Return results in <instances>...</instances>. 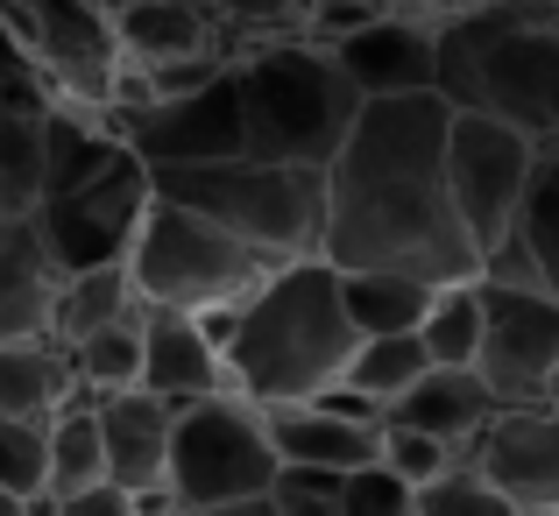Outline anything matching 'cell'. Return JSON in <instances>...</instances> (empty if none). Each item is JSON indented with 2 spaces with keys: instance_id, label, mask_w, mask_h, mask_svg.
<instances>
[{
  "instance_id": "obj_8",
  "label": "cell",
  "mask_w": 559,
  "mask_h": 516,
  "mask_svg": "<svg viewBox=\"0 0 559 516\" xmlns=\"http://www.w3.org/2000/svg\"><path fill=\"white\" fill-rule=\"evenodd\" d=\"M0 22L36 64L50 107H79V113L114 107L128 57L107 0H0Z\"/></svg>"
},
{
  "instance_id": "obj_29",
  "label": "cell",
  "mask_w": 559,
  "mask_h": 516,
  "mask_svg": "<svg viewBox=\"0 0 559 516\" xmlns=\"http://www.w3.org/2000/svg\"><path fill=\"white\" fill-rule=\"evenodd\" d=\"M0 489H14L28 516H43L50 489V418H0Z\"/></svg>"
},
{
  "instance_id": "obj_32",
  "label": "cell",
  "mask_w": 559,
  "mask_h": 516,
  "mask_svg": "<svg viewBox=\"0 0 559 516\" xmlns=\"http://www.w3.org/2000/svg\"><path fill=\"white\" fill-rule=\"evenodd\" d=\"M205 8L219 14V28L241 50V43H262V36H305L312 0H205Z\"/></svg>"
},
{
  "instance_id": "obj_27",
  "label": "cell",
  "mask_w": 559,
  "mask_h": 516,
  "mask_svg": "<svg viewBox=\"0 0 559 516\" xmlns=\"http://www.w3.org/2000/svg\"><path fill=\"white\" fill-rule=\"evenodd\" d=\"M71 368H79V382L93 396L135 389L142 382V298H135V312H121L107 326H93L85 340H71Z\"/></svg>"
},
{
  "instance_id": "obj_21",
  "label": "cell",
  "mask_w": 559,
  "mask_h": 516,
  "mask_svg": "<svg viewBox=\"0 0 559 516\" xmlns=\"http://www.w3.org/2000/svg\"><path fill=\"white\" fill-rule=\"evenodd\" d=\"M93 481H107V439H99V396L79 382L50 410V489H43V516H57Z\"/></svg>"
},
{
  "instance_id": "obj_20",
  "label": "cell",
  "mask_w": 559,
  "mask_h": 516,
  "mask_svg": "<svg viewBox=\"0 0 559 516\" xmlns=\"http://www.w3.org/2000/svg\"><path fill=\"white\" fill-rule=\"evenodd\" d=\"M270 446L276 460H319V467H361L382 453V424L347 418V410H326L319 396L305 404H270Z\"/></svg>"
},
{
  "instance_id": "obj_2",
  "label": "cell",
  "mask_w": 559,
  "mask_h": 516,
  "mask_svg": "<svg viewBox=\"0 0 559 516\" xmlns=\"http://www.w3.org/2000/svg\"><path fill=\"white\" fill-rule=\"evenodd\" d=\"M355 319L341 304V269L326 255L276 262L255 290L241 298L227 333V382L248 404H305L326 382H341L355 353Z\"/></svg>"
},
{
  "instance_id": "obj_10",
  "label": "cell",
  "mask_w": 559,
  "mask_h": 516,
  "mask_svg": "<svg viewBox=\"0 0 559 516\" xmlns=\"http://www.w3.org/2000/svg\"><path fill=\"white\" fill-rule=\"evenodd\" d=\"M552 368H559V290L489 284V276H481V347H475V375L489 382L496 410L552 404Z\"/></svg>"
},
{
  "instance_id": "obj_16",
  "label": "cell",
  "mask_w": 559,
  "mask_h": 516,
  "mask_svg": "<svg viewBox=\"0 0 559 516\" xmlns=\"http://www.w3.org/2000/svg\"><path fill=\"white\" fill-rule=\"evenodd\" d=\"M481 276L489 284L559 290V142L532 149V170H524V191H518V219H510L503 248L481 255Z\"/></svg>"
},
{
  "instance_id": "obj_35",
  "label": "cell",
  "mask_w": 559,
  "mask_h": 516,
  "mask_svg": "<svg viewBox=\"0 0 559 516\" xmlns=\"http://www.w3.org/2000/svg\"><path fill=\"white\" fill-rule=\"evenodd\" d=\"M0 99H36V107H50V93H43L36 64L22 57V43L8 36V22H0Z\"/></svg>"
},
{
  "instance_id": "obj_14",
  "label": "cell",
  "mask_w": 559,
  "mask_h": 516,
  "mask_svg": "<svg viewBox=\"0 0 559 516\" xmlns=\"http://www.w3.org/2000/svg\"><path fill=\"white\" fill-rule=\"evenodd\" d=\"M439 14V8H432ZM432 14L425 8H382L361 28L333 36L326 50L347 64V79L361 85V99L376 93H425L439 85V36H432Z\"/></svg>"
},
{
  "instance_id": "obj_15",
  "label": "cell",
  "mask_w": 559,
  "mask_h": 516,
  "mask_svg": "<svg viewBox=\"0 0 559 516\" xmlns=\"http://www.w3.org/2000/svg\"><path fill=\"white\" fill-rule=\"evenodd\" d=\"M170 410L156 389H114L99 396V439H107V475L135 495V516L178 509L170 503Z\"/></svg>"
},
{
  "instance_id": "obj_12",
  "label": "cell",
  "mask_w": 559,
  "mask_h": 516,
  "mask_svg": "<svg viewBox=\"0 0 559 516\" xmlns=\"http://www.w3.org/2000/svg\"><path fill=\"white\" fill-rule=\"evenodd\" d=\"M107 121L142 164H213V156H241V93H234V64L219 79L191 85V93H156V99H114Z\"/></svg>"
},
{
  "instance_id": "obj_34",
  "label": "cell",
  "mask_w": 559,
  "mask_h": 516,
  "mask_svg": "<svg viewBox=\"0 0 559 516\" xmlns=\"http://www.w3.org/2000/svg\"><path fill=\"white\" fill-rule=\"evenodd\" d=\"M382 460H390L396 475L411 481V489H425V481H432L439 467H453V460H461V453H453L447 439L418 432V424H396V418H382Z\"/></svg>"
},
{
  "instance_id": "obj_24",
  "label": "cell",
  "mask_w": 559,
  "mask_h": 516,
  "mask_svg": "<svg viewBox=\"0 0 559 516\" xmlns=\"http://www.w3.org/2000/svg\"><path fill=\"white\" fill-rule=\"evenodd\" d=\"M425 368H432V347L418 340V326H404V333H361L355 353H347V368H341V382L390 410L396 396L425 375Z\"/></svg>"
},
{
  "instance_id": "obj_31",
  "label": "cell",
  "mask_w": 559,
  "mask_h": 516,
  "mask_svg": "<svg viewBox=\"0 0 559 516\" xmlns=\"http://www.w3.org/2000/svg\"><path fill=\"white\" fill-rule=\"evenodd\" d=\"M341 481L347 467H319V460H276L270 503L276 516H341Z\"/></svg>"
},
{
  "instance_id": "obj_23",
  "label": "cell",
  "mask_w": 559,
  "mask_h": 516,
  "mask_svg": "<svg viewBox=\"0 0 559 516\" xmlns=\"http://www.w3.org/2000/svg\"><path fill=\"white\" fill-rule=\"evenodd\" d=\"M439 284L425 276H404V269H341V304L355 319V333H404L425 319Z\"/></svg>"
},
{
  "instance_id": "obj_18",
  "label": "cell",
  "mask_w": 559,
  "mask_h": 516,
  "mask_svg": "<svg viewBox=\"0 0 559 516\" xmlns=\"http://www.w3.org/2000/svg\"><path fill=\"white\" fill-rule=\"evenodd\" d=\"M57 290L64 269L50 262L36 219H0V340H57Z\"/></svg>"
},
{
  "instance_id": "obj_4",
  "label": "cell",
  "mask_w": 559,
  "mask_h": 516,
  "mask_svg": "<svg viewBox=\"0 0 559 516\" xmlns=\"http://www.w3.org/2000/svg\"><path fill=\"white\" fill-rule=\"evenodd\" d=\"M234 93H241L248 156L326 170L361 113V85L319 36H262L234 50Z\"/></svg>"
},
{
  "instance_id": "obj_30",
  "label": "cell",
  "mask_w": 559,
  "mask_h": 516,
  "mask_svg": "<svg viewBox=\"0 0 559 516\" xmlns=\"http://www.w3.org/2000/svg\"><path fill=\"white\" fill-rule=\"evenodd\" d=\"M411 516H518V509H510L503 489H496V481L461 453L453 467H439V475L411 495Z\"/></svg>"
},
{
  "instance_id": "obj_22",
  "label": "cell",
  "mask_w": 559,
  "mask_h": 516,
  "mask_svg": "<svg viewBox=\"0 0 559 516\" xmlns=\"http://www.w3.org/2000/svg\"><path fill=\"white\" fill-rule=\"evenodd\" d=\"M79 389L64 340H0V418H50Z\"/></svg>"
},
{
  "instance_id": "obj_36",
  "label": "cell",
  "mask_w": 559,
  "mask_h": 516,
  "mask_svg": "<svg viewBox=\"0 0 559 516\" xmlns=\"http://www.w3.org/2000/svg\"><path fill=\"white\" fill-rule=\"evenodd\" d=\"M57 516H135V495H128L121 481L107 475V481H93V489H79Z\"/></svg>"
},
{
  "instance_id": "obj_25",
  "label": "cell",
  "mask_w": 559,
  "mask_h": 516,
  "mask_svg": "<svg viewBox=\"0 0 559 516\" xmlns=\"http://www.w3.org/2000/svg\"><path fill=\"white\" fill-rule=\"evenodd\" d=\"M43 199V107L0 99V219L36 213Z\"/></svg>"
},
{
  "instance_id": "obj_26",
  "label": "cell",
  "mask_w": 559,
  "mask_h": 516,
  "mask_svg": "<svg viewBox=\"0 0 559 516\" xmlns=\"http://www.w3.org/2000/svg\"><path fill=\"white\" fill-rule=\"evenodd\" d=\"M135 312V276H128V262H99V269H71L64 290H57V319L50 333L57 340H85L93 326H107V319Z\"/></svg>"
},
{
  "instance_id": "obj_6",
  "label": "cell",
  "mask_w": 559,
  "mask_h": 516,
  "mask_svg": "<svg viewBox=\"0 0 559 516\" xmlns=\"http://www.w3.org/2000/svg\"><path fill=\"white\" fill-rule=\"evenodd\" d=\"M276 262L262 248L234 241L219 219H205L199 205L150 191L142 205L135 248H128V276H135L142 304H170V312H213V304H241L248 290L270 276Z\"/></svg>"
},
{
  "instance_id": "obj_37",
  "label": "cell",
  "mask_w": 559,
  "mask_h": 516,
  "mask_svg": "<svg viewBox=\"0 0 559 516\" xmlns=\"http://www.w3.org/2000/svg\"><path fill=\"white\" fill-rule=\"evenodd\" d=\"M0 516H28V503H22L14 489H0Z\"/></svg>"
},
{
  "instance_id": "obj_28",
  "label": "cell",
  "mask_w": 559,
  "mask_h": 516,
  "mask_svg": "<svg viewBox=\"0 0 559 516\" xmlns=\"http://www.w3.org/2000/svg\"><path fill=\"white\" fill-rule=\"evenodd\" d=\"M418 340L432 347V361L475 368V347H481V276H461V284L432 290V304H425V319H418Z\"/></svg>"
},
{
  "instance_id": "obj_33",
  "label": "cell",
  "mask_w": 559,
  "mask_h": 516,
  "mask_svg": "<svg viewBox=\"0 0 559 516\" xmlns=\"http://www.w3.org/2000/svg\"><path fill=\"white\" fill-rule=\"evenodd\" d=\"M411 481L396 475L390 460H361V467H347V481H341V516H411Z\"/></svg>"
},
{
  "instance_id": "obj_1",
  "label": "cell",
  "mask_w": 559,
  "mask_h": 516,
  "mask_svg": "<svg viewBox=\"0 0 559 516\" xmlns=\"http://www.w3.org/2000/svg\"><path fill=\"white\" fill-rule=\"evenodd\" d=\"M447 121L453 99L439 85L361 99L341 156L326 164L319 255L333 269H404L425 284L481 276V255L447 199Z\"/></svg>"
},
{
  "instance_id": "obj_11",
  "label": "cell",
  "mask_w": 559,
  "mask_h": 516,
  "mask_svg": "<svg viewBox=\"0 0 559 516\" xmlns=\"http://www.w3.org/2000/svg\"><path fill=\"white\" fill-rule=\"evenodd\" d=\"M142 205H150V164L128 156V164L85 177V184H71V191H43L28 219H36L50 262L71 276V269H99V262H128Z\"/></svg>"
},
{
  "instance_id": "obj_3",
  "label": "cell",
  "mask_w": 559,
  "mask_h": 516,
  "mask_svg": "<svg viewBox=\"0 0 559 516\" xmlns=\"http://www.w3.org/2000/svg\"><path fill=\"white\" fill-rule=\"evenodd\" d=\"M439 93L559 142V0H447L432 14Z\"/></svg>"
},
{
  "instance_id": "obj_17",
  "label": "cell",
  "mask_w": 559,
  "mask_h": 516,
  "mask_svg": "<svg viewBox=\"0 0 559 516\" xmlns=\"http://www.w3.org/2000/svg\"><path fill=\"white\" fill-rule=\"evenodd\" d=\"M142 389L164 404H191V396L234 389L227 353L199 326V312H170V304H142Z\"/></svg>"
},
{
  "instance_id": "obj_39",
  "label": "cell",
  "mask_w": 559,
  "mask_h": 516,
  "mask_svg": "<svg viewBox=\"0 0 559 516\" xmlns=\"http://www.w3.org/2000/svg\"><path fill=\"white\" fill-rule=\"evenodd\" d=\"M552 410H559V368H552Z\"/></svg>"
},
{
  "instance_id": "obj_13",
  "label": "cell",
  "mask_w": 559,
  "mask_h": 516,
  "mask_svg": "<svg viewBox=\"0 0 559 516\" xmlns=\"http://www.w3.org/2000/svg\"><path fill=\"white\" fill-rule=\"evenodd\" d=\"M467 460L503 489V503L518 516H559V410L552 404L496 410L475 432Z\"/></svg>"
},
{
  "instance_id": "obj_40",
  "label": "cell",
  "mask_w": 559,
  "mask_h": 516,
  "mask_svg": "<svg viewBox=\"0 0 559 516\" xmlns=\"http://www.w3.org/2000/svg\"><path fill=\"white\" fill-rule=\"evenodd\" d=\"M107 8H128V0H107Z\"/></svg>"
},
{
  "instance_id": "obj_5",
  "label": "cell",
  "mask_w": 559,
  "mask_h": 516,
  "mask_svg": "<svg viewBox=\"0 0 559 516\" xmlns=\"http://www.w3.org/2000/svg\"><path fill=\"white\" fill-rule=\"evenodd\" d=\"M150 191L199 205L234 241L262 248L270 262L319 255L326 227V170L276 164V156H213V164H150Z\"/></svg>"
},
{
  "instance_id": "obj_38",
  "label": "cell",
  "mask_w": 559,
  "mask_h": 516,
  "mask_svg": "<svg viewBox=\"0 0 559 516\" xmlns=\"http://www.w3.org/2000/svg\"><path fill=\"white\" fill-rule=\"evenodd\" d=\"M396 8H425V14H432V8H447V0H396Z\"/></svg>"
},
{
  "instance_id": "obj_7",
  "label": "cell",
  "mask_w": 559,
  "mask_h": 516,
  "mask_svg": "<svg viewBox=\"0 0 559 516\" xmlns=\"http://www.w3.org/2000/svg\"><path fill=\"white\" fill-rule=\"evenodd\" d=\"M276 481V446L262 404L241 389H213L170 410V503L178 516L262 509Z\"/></svg>"
},
{
  "instance_id": "obj_9",
  "label": "cell",
  "mask_w": 559,
  "mask_h": 516,
  "mask_svg": "<svg viewBox=\"0 0 559 516\" xmlns=\"http://www.w3.org/2000/svg\"><path fill=\"white\" fill-rule=\"evenodd\" d=\"M532 149L538 142L518 121L481 113V107H453V121H447V199L461 213L475 255L503 248L510 219H518V191H524V170H532Z\"/></svg>"
},
{
  "instance_id": "obj_19",
  "label": "cell",
  "mask_w": 559,
  "mask_h": 516,
  "mask_svg": "<svg viewBox=\"0 0 559 516\" xmlns=\"http://www.w3.org/2000/svg\"><path fill=\"white\" fill-rule=\"evenodd\" d=\"M382 418H396V424H418V432H432V439H447L453 453H467L475 446V432L496 418V396H489V382L475 375V368H453V361H432L418 382H411L404 396H396Z\"/></svg>"
}]
</instances>
